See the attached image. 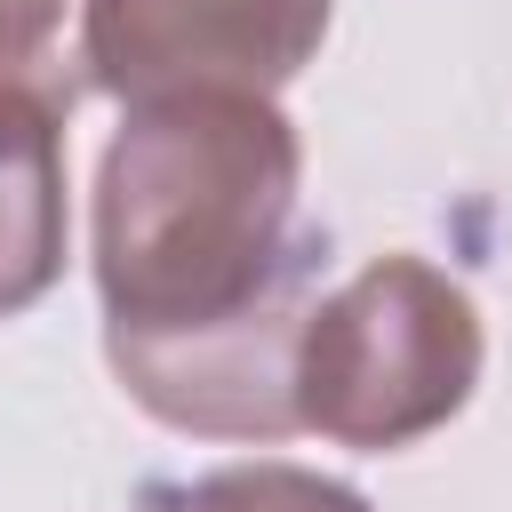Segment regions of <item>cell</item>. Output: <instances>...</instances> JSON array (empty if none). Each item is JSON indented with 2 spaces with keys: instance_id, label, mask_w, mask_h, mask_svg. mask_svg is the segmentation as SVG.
Returning <instances> with one entry per match:
<instances>
[{
  "instance_id": "1",
  "label": "cell",
  "mask_w": 512,
  "mask_h": 512,
  "mask_svg": "<svg viewBox=\"0 0 512 512\" xmlns=\"http://www.w3.org/2000/svg\"><path fill=\"white\" fill-rule=\"evenodd\" d=\"M304 144L272 96L128 104L96 168V296L112 376L176 432L280 440L320 232L296 224Z\"/></svg>"
},
{
  "instance_id": "2",
  "label": "cell",
  "mask_w": 512,
  "mask_h": 512,
  "mask_svg": "<svg viewBox=\"0 0 512 512\" xmlns=\"http://www.w3.org/2000/svg\"><path fill=\"white\" fill-rule=\"evenodd\" d=\"M488 336L472 296L424 256H376L304 312L296 424L336 448H408L440 432L480 384Z\"/></svg>"
},
{
  "instance_id": "3",
  "label": "cell",
  "mask_w": 512,
  "mask_h": 512,
  "mask_svg": "<svg viewBox=\"0 0 512 512\" xmlns=\"http://www.w3.org/2000/svg\"><path fill=\"white\" fill-rule=\"evenodd\" d=\"M328 40V0H88L80 64L104 96H272Z\"/></svg>"
},
{
  "instance_id": "4",
  "label": "cell",
  "mask_w": 512,
  "mask_h": 512,
  "mask_svg": "<svg viewBox=\"0 0 512 512\" xmlns=\"http://www.w3.org/2000/svg\"><path fill=\"white\" fill-rule=\"evenodd\" d=\"M64 280V96H0V320Z\"/></svg>"
},
{
  "instance_id": "5",
  "label": "cell",
  "mask_w": 512,
  "mask_h": 512,
  "mask_svg": "<svg viewBox=\"0 0 512 512\" xmlns=\"http://www.w3.org/2000/svg\"><path fill=\"white\" fill-rule=\"evenodd\" d=\"M184 512H368V496L344 488V480H328V472L256 456V464L208 472V480L184 496Z\"/></svg>"
},
{
  "instance_id": "6",
  "label": "cell",
  "mask_w": 512,
  "mask_h": 512,
  "mask_svg": "<svg viewBox=\"0 0 512 512\" xmlns=\"http://www.w3.org/2000/svg\"><path fill=\"white\" fill-rule=\"evenodd\" d=\"M64 8H72V0H0V96L48 88L40 72H48V56H56Z\"/></svg>"
}]
</instances>
